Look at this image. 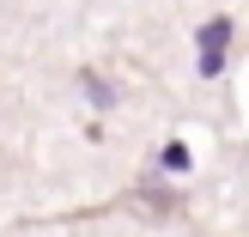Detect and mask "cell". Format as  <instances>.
Returning a JSON list of instances; mask_svg holds the SVG:
<instances>
[{
	"instance_id": "1",
	"label": "cell",
	"mask_w": 249,
	"mask_h": 237,
	"mask_svg": "<svg viewBox=\"0 0 249 237\" xmlns=\"http://www.w3.org/2000/svg\"><path fill=\"white\" fill-rule=\"evenodd\" d=\"M225 49H231V18H207L201 24V73L207 79L225 67Z\"/></svg>"
},
{
	"instance_id": "2",
	"label": "cell",
	"mask_w": 249,
	"mask_h": 237,
	"mask_svg": "<svg viewBox=\"0 0 249 237\" xmlns=\"http://www.w3.org/2000/svg\"><path fill=\"white\" fill-rule=\"evenodd\" d=\"M158 164H164V170H189V146H164V152H158Z\"/></svg>"
}]
</instances>
